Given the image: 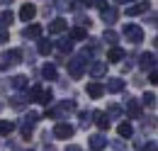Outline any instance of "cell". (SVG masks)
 <instances>
[{"instance_id":"obj_3","label":"cell","mask_w":158,"mask_h":151,"mask_svg":"<svg viewBox=\"0 0 158 151\" xmlns=\"http://www.w3.org/2000/svg\"><path fill=\"white\" fill-rule=\"evenodd\" d=\"M54 136H59V139H71V136H73V127H71V124H56Z\"/></svg>"},{"instance_id":"obj_8","label":"cell","mask_w":158,"mask_h":151,"mask_svg":"<svg viewBox=\"0 0 158 151\" xmlns=\"http://www.w3.org/2000/svg\"><path fill=\"white\" fill-rule=\"evenodd\" d=\"M156 66V54H143L141 56V68H153Z\"/></svg>"},{"instance_id":"obj_2","label":"cell","mask_w":158,"mask_h":151,"mask_svg":"<svg viewBox=\"0 0 158 151\" xmlns=\"http://www.w3.org/2000/svg\"><path fill=\"white\" fill-rule=\"evenodd\" d=\"M124 34H127V39H129L131 44H139V41L143 39V32L139 29L136 24H127V27H124Z\"/></svg>"},{"instance_id":"obj_12","label":"cell","mask_w":158,"mask_h":151,"mask_svg":"<svg viewBox=\"0 0 158 151\" xmlns=\"http://www.w3.org/2000/svg\"><path fill=\"white\" fill-rule=\"evenodd\" d=\"M122 58H124V51H122V49H117V46H114V49H110L107 61H122Z\"/></svg>"},{"instance_id":"obj_6","label":"cell","mask_w":158,"mask_h":151,"mask_svg":"<svg viewBox=\"0 0 158 151\" xmlns=\"http://www.w3.org/2000/svg\"><path fill=\"white\" fill-rule=\"evenodd\" d=\"M127 110H129V114H131L134 119H139V117H141V107H139L136 100H131V97H127Z\"/></svg>"},{"instance_id":"obj_11","label":"cell","mask_w":158,"mask_h":151,"mask_svg":"<svg viewBox=\"0 0 158 151\" xmlns=\"http://www.w3.org/2000/svg\"><path fill=\"white\" fill-rule=\"evenodd\" d=\"M63 29H66V22H63V19H54V22L49 24V32H51V34H59Z\"/></svg>"},{"instance_id":"obj_24","label":"cell","mask_w":158,"mask_h":151,"mask_svg":"<svg viewBox=\"0 0 158 151\" xmlns=\"http://www.w3.org/2000/svg\"><path fill=\"white\" fill-rule=\"evenodd\" d=\"M105 39H107L110 44H114V41H117V32H112V29H105Z\"/></svg>"},{"instance_id":"obj_21","label":"cell","mask_w":158,"mask_h":151,"mask_svg":"<svg viewBox=\"0 0 158 151\" xmlns=\"http://www.w3.org/2000/svg\"><path fill=\"white\" fill-rule=\"evenodd\" d=\"M90 73H93V76H102V73H105V63H95V66L90 68Z\"/></svg>"},{"instance_id":"obj_18","label":"cell","mask_w":158,"mask_h":151,"mask_svg":"<svg viewBox=\"0 0 158 151\" xmlns=\"http://www.w3.org/2000/svg\"><path fill=\"white\" fill-rule=\"evenodd\" d=\"M44 78L54 80V78H56V68H54V66H44Z\"/></svg>"},{"instance_id":"obj_17","label":"cell","mask_w":158,"mask_h":151,"mask_svg":"<svg viewBox=\"0 0 158 151\" xmlns=\"http://www.w3.org/2000/svg\"><path fill=\"white\" fill-rule=\"evenodd\" d=\"M134 129H131V124H119V136H131Z\"/></svg>"},{"instance_id":"obj_14","label":"cell","mask_w":158,"mask_h":151,"mask_svg":"<svg viewBox=\"0 0 158 151\" xmlns=\"http://www.w3.org/2000/svg\"><path fill=\"white\" fill-rule=\"evenodd\" d=\"M95 117H98V127H100V129H107V127H110V117H107V114L98 112Z\"/></svg>"},{"instance_id":"obj_26","label":"cell","mask_w":158,"mask_h":151,"mask_svg":"<svg viewBox=\"0 0 158 151\" xmlns=\"http://www.w3.org/2000/svg\"><path fill=\"white\" fill-rule=\"evenodd\" d=\"M12 107H17V110L24 107V97H20V95H17V97H12Z\"/></svg>"},{"instance_id":"obj_7","label":"cell","mask_w":158,"mask_h":151,"mask_svg":"<svg viewBox=\"0 0 158 151\" xmlns=\"http://www.w3.org/2000/svg\"><path fill=\"white\" fill-rule=\"evenodd\" d=\"M122 88H124V83H122L119 78H110V83L105 85V93H107V90H110V93H119Z\"/></svg>"},{"instance_id":"obj_16","label":"cell","mask_w":158,"mask_h":151,"mask_svg":"<svg viewBox=\"0 0 158 151\" xmlns=\"http://www.w3.org/2000/svg\"><path fill=\"white\" fill-rule=\"evenodd\" d=\"M143 10H146V2H141V5H134V7H129V10H127V15H141Z\"/></svg>"},{"instance_id":"obj_25","label":"cell","mask_w":158,"mask_h":151,"mask_svg":"<svg viewBox=\"0 0 158 151\" xmlns=\"http://www.w3.org/2000/svg\"><path fill=\"white\" fill-rule=\"evenodd\" d=\"M51 51V41H39V54H49Z\"/></svg>"},{"instance_id":"obj_19","label":"cell","mask_w":158,"mask_h":151,"mask_svg":"<svg viewBox=\"0 0 158 151\" xmlns=\"http://www.w3.org/2000/svg\"><path fill=\"white\" fill-rule=\"evenodd\" d=\"M71 37H73V39H85V37H88V32H85V29H80V27H76V29L71 32Z\"/></svg>"},{"instance_id":"obj_15","label":"cell","mask_w":158,"mask_h":151,"mask_svg":"<svg viewBox=\"0 0 158 151\" xmlns=\"http://www.w3.org/2000/svg\"><path fill=\"white\" fill-rule=\"evenodd\" d=\"M102 17L110 19V22H114V19H117V10H114V7H110V10H107V7H102Z\"/></svg>"},{"instance_id":"obj_23","label":"cell","mask_w":158,"mask_h":151,"mask_svg":"<svg viewBox=\"0 0 158 151\" xmlns=\"http://www.w3.org/2000/svg\"><path fill=\"white\" fill-rule=\"evenodd\" d=\"M143 102H146L148 107H153V105H156V95H153V93H146V95H143Z\"/></svg>"},{"instance_id":"obj_9","label":"cell","mask_w":158,"mask_h":151,"mask_svg":"<svg viewBox=\"0 0 158 151\" xmlns=\"http://www.w3.org/2000/svg\"><path fill=\"white\" fill-rule=\"evenodd\" d=\"M22 34H24L27 39H37V37L41 34V27H39V24H32V27H27Z\"/></svg>"},{"instance_id":"obj_4","label":"cell","mask_w":158,"mask_h":151,"mask_svg":"<svg viewBox=\"0 0 158 151\" xmlns=\"http://www.w3.org/2000/svg\"><path fill=\"white\" fill-rule=\"evenodd\" d=\"M37 15V7L32 5V2H27V5H22V10H20V19L22 22H29V19Z\"/></svg>"},{"instance_id":"obj_20","label":"cell","mask_w":158,"mask_h":151,"mask_svg":"<svg viewBox=\"0 0 158 151\" xmlns=\"http://www.w3.org/2000/svg\"><path fill=\"white\" fill-rule=\"evenodd\" d=\"M24 83H27L24 76H15V78H12V85H15V88H24Z\"/></svg>"},{"instance_id":"obj_22","label":"cell","mask_w":158,"mask_h":151,"mask_svg":"<svg viewBox=\"0 0 158 151\" xmlns=\"http://www.w3.org/2000/svg\"><path fill=\"white\" fill-rule=\"evenodd\" d=\"M59 49L61 51H71V49H73V41H71V39H63V41L59 44Z\"/></svg>"},{"instance_id":"obj_30","label":"cell","mask_w":158,"mask_h":151,"mask_svg":"<svg viewBox=\"0 0 158 151\" xmlns=\"http://www.w3.org/2000/svg\"><path fill=\"white\" fill-rule=\"evenodd\" d=\"M129 2H131V0H129Z\"/></svg>"},{"instance_id":"obj_27","label":"cell","mask_w":158,"mask_h":151,"mask_svg":"<svg viewBox=\"0 0 158 151\" xmlns=\"http://www.w3.org/2000/svg\"><path fill=\"white\" fill-rule=\"evenodd\" d=\"M0 22H2V24H10V22H12V12H2V15H0Z\"/></svg>"},{"instance_id":"obj_1","label":"cell","mask_w":158,"mask_h":151,"mask_svg":"<svg viewBox=\"0 0 158 151\" xmlns=\"http://www.w3.org/2000/svg\"><path fill=\"white\" fill-rule=\"evenodd\" d=\"M85 56H78V58H73V61H68V73L73 76V78H80L83 76V68H85Z\"/></svg>"},{"instance_id":"obj_5","label":"cell","mask_w":158,"mask_h":151,"mask_svg":"<svg viewBox=\"0 0 158 151\" xmlns=\"http://www.w3.org/2000/svg\"><path fill=\"white\" fill-rule=\"evenodd\" d=\"M88 95L90 97H102L105 95V85L102 83H88Z\"/></svg>"},{"instance_id":"obj_10","label":"cell","mask_w":158,"mask_h":151,"mask_svg":"<svg viewBox=\"0 0 158 151\" xmlns=\"http://www.w3.org/2000/svg\"><path fill=\"white\" fill-rule=\"evenodd\" d=\"M90 146H93V151H100V149H105V146H107V141H105V136H93V139H90Z\"/></svg>"},{"instance_id":"obj_13","label":"cell","mask_w":158,"mask_h":151,"mask_svg":"<svg viewBox=\"0 0 158 151\" xmlns=\"http://www.w3.org/2000/svg\"><path fill=\"white\" fill-rule=\"evenodd\" d=\"M12 129H15V124H12V122H7V119H0V134H2V136H7Z\"/></svg>"},{"instance_id":"obj_28","label":"cell","mask_w":158,"mask_h":151,"mask_svg":"<svg viewBox=\"0 0 158 151\" xmlns=\"http://www.w3.org/2000/svg\"><path fill=\"white\" fill-rule=\"evenodd\" d=\"M5 41H7V32H5V29H0V44H5Z\"/></svg>"},{"instance_id":"obj_29","label":"cell","mask_w":158,"mask_h":151,"mask_svg":"<svg viewBox=\"0 0 158 151\" xmlns=\"http://www.w3.org/2000/svg\"><path fill=\"white\" fill-rule=\"evenodd\" d=\"M66 151H80V146H68Z\"/></svg>"}]
</instances>
